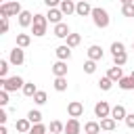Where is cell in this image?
<instances>
[{
    "label": "cell",
    "mask_w": 134,
    "mask_h": 134,
    "mask_svg": "<svg viewBox=\"0 0 134 134\" xmlns=\"http://www.w3.org/2000/svg\"><path fill=\"white\" fill-rule=\"evenodd\" d=\"M31 121L27 119V117H21V119H17V124H15V128H17V132H21V134H27L29 130H31Z\"/></svg>",
    "instance_id": "16"
},
{
    "label": "cell",
    "mask_w": 134,
    "mask_h": 134,
    "mask_svg": "<svg viewBox=\"0 0 134 134\" xmlns=\"http://www.w3.org/2000/svg\"><path fill=\"white\" fill-rule=\"evenodd\" d=\"M111 86H113V80H111L109 75H105V77H100V80H98V88H100V90L109 92V90H111Z\"/></svg>",
    "instance_id": "29"
},
{
    "label": "cell",
    "mask_w": 134,
    "mask_h": 134,
    "mask_svg": "<svg viewBox=\"0 0 134 134\" xmlns=\"http://www.w3.org/2000/svg\"><path fill=\"white\" fill-rule=\"evenodd\" d=\"M94 115L100 117V119H103V117H109V115H111V107H109V103H107V100H98V103L94 105Z\"/></svg>",
    "instance_id": "6"
},
{
    "label": "cell",
    "mask_w": 134,
    "mask_h": 134,
    "mask_svg": "<svg viewBox=\"0 0 134 134\" xmlns=\"http://www.w3.org/2000/svg\"><path fill=\"white\" fill-rule=\"evenodd\" d=\"M128 63V52L124 50V52H117V54H113V65H119V67H124Z\"/></svg>",
    "instance_id": "25"
},
{
    "label": "cell",
    "mask_w": 134,
    "mask_h": 134,
    "mask_svg": "<svg viewBox=\"0 0 134 134\" xmlns=\"http://www.w3.org/2000/svg\"><path fill=\"white\" fill-rule=\"evenodd\" d=\"M8 105V90H0V107H6Z\"/></svg>",
    "instance_id": "37"
},
{
    "label": "cell",
    "mask_w": 134,
    "mask_h": 134,
    "mask_svg": "<svg viewBox=\"0 0 134 134\" xmlns=\"http://www.w3.org/2000/svg\"><path fill=\"white\" fill-rule=\"evenodd\" d=\"M65 134H82V126H80L77 117H71L65 124Z\"/></svg>",
    "instance_id": "11"
},
{
    "label": "cell",
    "mask_w": 134,
    "mask_h": 134,
    "mask_svg": "<svg viewBox=\"0 0 134 134\" xmlns=\"http://www.w3.org/2000/svg\"><path fill=\"white\" fill-rule=\"evenodd\" d=\"M107 75L113 80V82H119L121 77H124V69L119 67V65H113V67H109V71H107Z\"/></svg>",
    "instance_id": "20"
},
{
    "label": "cell",
    "mask_w": 134,
    "mask_h": 134,
    "mask_svg": "<svg viewBox=\"0 0 134 134\" xmlns=\"http://www.w3.org/2000/svg\"><path fill=\"white\" fill-rule=\"evenodd\" d=\"M21 90H23V94H25V96H29V98H34V94L38 92V88H36V84H34V82H25V86H23Z\"/></svg>",
    "instance_id": "27"
},
{
    "label": "cell",
    "mask_w": 134,
    "mask_h": 134,
    "mask_svg": "<svg viewBox=\"0 0 134 134\" xmlns=\"http://www.w3.org/2000/svg\"><path fill=\"white\" fill-rule=\"evenodd\" d=\"M124 121H126V126H128V128H130V130H134V113H128V115H126V119H124Z\"/></svg>",
    "instance_id": "38"
},
{
    "label": "cell",
    "mask_w": 134,
    "mask_h": 134,
    "mask_svg": "<svg viewBox=\"0 0 134 134\" xmlns=\"http://www.w3.org/2000/svg\"><path fill=\"white\" fill-rule=\"evenodd\" d=\"M88 2H90V0H88Z\"/></svg>",
    "instance_id": "48"
},
{
    "label": "cell",
    "mask_w": 134,
    "mask_h": 134,
    "mask_svg": "<svg viewBox=\"0 0 134 134\" xmlns=\"http://www.w3.org/2000/svg\"><path fill=\"white\" fill-rule=\"evenodd\" d=\"M52 73L54 77H67V61H57L52 65Z\"/></svg>",
    "instance_id": "14"
},
{
    "label": "cell",
    "mask_w": 134,
    "mask_h": 134,
    "mask_svg": "<svg viewBox=\"0 0 134 134\" xmlns=\"http://www.w3.org/2000/svg\"><path fill=\"white\" fill-rule=\"evenodd\" d=\"M86 52H88V59H92V61H100V59L105 57V50H103L98 44H92Z\"/></svg>",
    "instance_id": "13"
},
{
    "label": "cell",
    "mask_w": 134,
    "mask_h": 134,
    "mask_svg": "<svg viewBox=\"0 0 134 134\" xmlns=\"http://www.w3.org/2000/svg\"><path fill=\"white\" fill-rule=\"evenodd\" d=\"M84 132H86V134H100V132H103V130H100V121H86Z\"/></svg>",
    "instance_id": "21"
},
{
    "label": "cell",
    "mask_w": 134,
    "mask_h": 134,
    "mask_svg": "<svg viewBox=\"0 0 134 134\" xmlns=\"http://www.w3.org/2000/svg\"><path fill=\"white\" fill-rule=\"evenodd\" d=\"M121 15L124 17H134V2L132 4H121Z\"/></svg>",
    "instance_id": "34"
},
{
    "label": "cell",
    "mask_w": 134,
    "mask_h": 134,
    "mask_svg": "<svg viewBox=\"0 0 134 134\" xmlns=\"http://www.w3.org/2000/svg\"><path fill=\"white\" fill-rule=\"evenodd\" d=\"M8 65H10V61H6V59L0 61V77H6V73H8Z\"/></svg>",
    "instance_id": "36"
},
{
    "label": "cell",
    "mask_w": 134,
    "mask_h": 134,
    "mask_svg": "<svg viewBox=\"0 0 134 134\" xmlns=\"http://www.w3.org/2000/svg\"><path fill=\"white\" fill-rule=\"evenodd\" d=\"M59 8L63 10V15H67V17H69V15H73V13H75V2H73V0H63V2L59 4Z\"/></svg>",
    "instance_id": "19"
},
{
    "label": "cell",
    "mask_w": 134,
    "mask_h": 134,
    "mask_svg": "<svg viewBox=\"0 0 134 134\" xmlns=\"http://www.w3.org/2000/svg\"><path fill=\"white\" fill-rule=\"evenodd\" d=\"M46 132H48V128L40 121V124H34V126H31V130H29L27 134H46Z\"/></svg>",
    "instance_id": "32"
},
{
    "label": "cell",
    "mask_w": 134,
    "mask_h": 134,
    "mask_svg": "<svg viewBox=\"0 0 134 134\" xmlns=\"http://www.w3.org/2000/svg\"><path fill=\"white\" fill-rule=\"evenodd\" d=\"M84 71H86V73H90V75H92V73H94V71H96V61H92V59H88V61H86V63H84Z\"/></svg>",
    "instance_id": "33"
},
{
    "label": "cell",
    "mask_w": 134,
    "mask_h": 134,
    "mask_svg": "<svg viewBox=\"0 0 134 134\" xmlns=\"http://www.w3.org/2000/svg\"><path fill=\"white\" fill-rule=\"evenodd\" d=\"M92 23L98 27V29H105V27H109V13L105 10V8H100V6H96V8H92Z\"/></svg>",
    "instance_id": "2"
},
{
    "label": "cell",
    "mask_w": 134,
    "mask_h": 134,
    "mask_svg": "<svg viewBox=\"0 0 134 134\" xmlns=\"http://www.w3.org/2000/svg\"><path fill=\"white\" fill-rule=\"evenodd\" d=\"M75 15H80V17H88V15H92V6H90V2H88V0H80V2H75Z\"/></svg>",
    "instance_id": "7"
},
{
    "label": "cell",
    "mask_w": 134,
    "mask_h": 134,
    "mask_svg": "<svg viewBox=\"0 0 134 134\" xmlns=\"http://www.w3.org/2000/svg\"><path fill=\"white\" fill-rule=\"evenodd\" d=\"M46 29H48V19H46V15H34V23H31V34L36 36V38H42L44 34H46Z\"/></svg>",
    "instance_id": "3"
},
{
    "label": "cell",
    "mask_w": 134,
    "mask_h": 134,
    "mask_svg": "<svg viewBox=\"0 0 134 134\" xmlns=\"http://www.w3.org/2000/svg\"><path fill=\"white\" fill-rule=\"evenodd\" d=\"M124 50H126L124 42H113L111 44V54H117V52H124Z\"/></svg>",
    "instance_id": "35"
},
{
    "label": "cell",
    "mask_w": 134,
    "mask_h": 134,
    "mask_svg": "<svg viewBox=\"0 0 134 134\" xmlns=\"http://www.w3.org/2000/svg\"><path fill=\"white\" fill-rule=\"evenodd\" d=\"M23 86H25V80H23L21 75L0 77V88H4V90H8V92H15V90H19V88H23Z\"/></svg>",
    "instance_id": "4"
},
{
    "label": "cell",
    "mask_w": 134,
    "mask_h": 134,
    "mask_svg": "<svg viewBox=\"0 0 134 134\" xmlns=\"http://www.w3.org/2000/svg\"><path fill=\"white\" fill-rule=\"evenodd\" d=\"M119 2H121V4H132L134 0H119Z\"/></svg>",
    "instance_id": "43"
},
{
    "label": "cell",
    "mask_w": 134,
    "mask_h": 134,
    "mask_svg": "<svg viewBox=\"0 0 134 134\" xmlns=\"http://www.w3.org/2000/svg\"><path fill=\"white\" fill-rule=\"evenodd\" d=\"M6 119H8V115H6L4 107H2V109H0V124H6Z\"/></svg>",
    "instance_id": "41"
},
{
    "label": "cell",
    "mask_w": 134,
    "mask_h": 134,
    "mask_svg": "<svg viewBox=\"0 0 134 134\" xmlns=\"http://www.w3.org/2000/svg\"><path fill=\"white\" fill-rule=\"evenodd\" d=\"M130 75H132V80H134V69H132V73H130Z\"/></svg>",
    "instance_id": "44"
},
{
    "label": "cell",
    "mask_w": 134,
    "mask_h": 134,
    "mask_svg": "<svg viewBox=\"0 0 134 134\" xmlns=\"http://www.w3.org/2000/svg\"><path fill=\"white\" fill-rule=\"evenodd\" d=\"M63 10L57 6V8H48V13H46V19H48V23H52V25H57V23H61L63 21Z\"/></svg>",
    "instance_id": "8"
},
{
    "label": "cell",
    "mask_w": 134,
    "mask_h": 134,
    "mask_svg": "<svg viewBox=\"0 0 134 134\" xmlns=\"http://www.w3.org/2000/svg\"><path fill=\"white\" fill-rule=\"evenodd\" d=\"M21 10H23V8H21L19 0H6V2L0 4V15H2V17H19Z\"/></svg>",
    "instance_id": "1"
},
{
    "label": "cell",
    "mask_w": 134,
    "mask_h": 134,
    "mask_svg": "<svg viewBox=\"0 0 134 134\" xmlns=\"http://www.w3.org/2000/svg\"><path fill=\"white\" fill-rule=\"evenodd\" d=\"M8 61H10V65H23V61H25V52H23V48L21 46H15L13 50H10V54H8Z\"/></svg>",
    "instance_id": "5"
},
{
    "label": "cell",
    "mask_w": 134,
    "mask_h": 134,
    "mask_svg": "<svg viewBox=\"0 0 134 134\" xmlns=\"http://www.w3.org/2000/svg\"><path fill=\"white\" fill-rule=\"evenodd\" d=\"M117 86H119L121 90H134V80H132V75H124V77L117 82Z\"/></svg>",
    "instance_id": "22"
},
{
    "label": "cell",
    "mask_w": 134,
    "mask_h": 134,
    "mask_svg": "<svg viewBox=\"0 0 134 134\" xmlns=\"http://www.w3.org/2000/svg\"><path fill=\"white\" fill-rule=\"evenodd\" d=\"M132 50H134V42H132Z\"/></svg>",
    "instance_id": "45"
},
{
    "label": "cell",
    "mask_w": 134,
    "mask_h": 134,
    "mask_svg": "<svg viewBox=\"0 0 134 134\" xmlns=\"http://www.w3.org/2000/svg\"><path fill=\"white\" fill-rule=\"evenodd\" d=\"M52 86H54L57 92H65V90H67V77H54Z\"/></svg>",
    "instance_id": "26"
},
{
    "label": "cell",
    "mask_w": 134,
    "mask_h": 134,
    "mask_svg": "<svg viewBox=\"0 0 134 134\" xmlns=\"http://www.w3.org/2000/svg\"><path fill=\"white\" fill-rule=\"evenodd\" d=\"M50 134H52V132H50Z\"/></svg>",
    "instance_id": "46"
},
{
    "label": "cell",
    "mask_w": 134,
    "mask_h": 134,
    "mask_svg": "<svg viewBox=\"0 0 134 134\" xmlns=\"http://www.w3.org/2000/svg\"><path fill=\"white\" fill-rule=\"evenodd\" d=\"M27 119H29L31 124H40V121H42V113H40L38 109H31V111L27 113Z\"/></svg>",
    "instance_id": "31"
},
{
    "label": "cell",
    "mask_w": 134,
    "mask_h": 134,
    "mask_svg": "<svg viewBox=\"0 0 134 134\" xmlns=\"http://www.w3.org/2000/svg\"><path fill=\"white\" fill-rule=\"evenodd\" d=\"M67 113H69V117H80V115L84 113V105H82L80 100H71V103L67 105Z\"/></svg>",
    "instance_id": "9"
},
{
    "label": "cell",
    "mask_w": 134,
    "mask_h": 134,
    "mask_svg": "<svg viewBox=\"0 0 134 134\" xmlns=\"http://www.w3.org/2000/svg\"><path fill=\"white\" fill-rule=\"evenodd\" d=\"M126 115H128V111H126V107H124V105H115V107H111V117H113L115 121L126 119Z\"/></svg>",
    "instance_id": "15"
},
{
    "label": "cell",
    "mask_w": 134,
    "mask_h": 134,
    "mask_svg": "<svg viewBox=\"0 0 134 134\" xmlns=\"http://www.w3.org/2000/svg\"><path fill=\"white\" fill-rule=\"evenodd\" d=\"M46 100H48V94H46L44 90H38V92L34 94V103H36V105H44Z\"/></svg>",
    "instance_id": "30"
},
{
    "label": "cell",
    "mask_w": 134,
    "mask_h": 134,
    "mask_svg": "<svg viewBox=\"0 0 134 134\" xmlns=\"http://www.w3.org/2000/svg\"><path fill=\"white\" fill-rule=\"evenodd\" d=\"M61 2H63V0H44V4H46L48 8H57Z\"/></svg>",
    "instance_id": "39"
},
{
    "label": "cell",
    "mask_w": 134,
    "mask_h": 134,
    "mask_svg": "<svg viewBox=\"0 0 134 134\" xmlns=\"http://www.w3.org/2000/svg\"><path fill=\"white\" fill-rule=\"evenodd\" d=\"M115 126H117V121H115L111 115L100 119V130H103V132H113V130H115Z\"/></svg>",
    "instance_id": "18"
},
{
    "label": "cell",
    "mask_w": 134,
    "mask_h": 134,
    "mask_svg": "<svg viewBox=\"0 0 134 134\" xmlns=\"http://www.w3.org/2000/svg\"><path fill=\"white\" fill-rule=\"evenodd\" d=\"M65 40H67L65 44H67L69 48H75V46H80V42H82V36H80V34H69Z\"/></svg>",
    "instance_id": "24"
},
{
    "label": "cell",
    "mask_w": 134,
    "mask_h": 134,
    "mask_svg": "<svg viewBox=\"0 0 134 134\" xmlns=\"http://www.w3.org/2000/svg\"><path fill=\"white\" fill-rule=\"evenodd\" d=\"M29 44H31V36H29V34H17V46L27 48Z\"/></svg>",
    "instance_id": "23"
},
{
    "label": "cell",
    "mask_w": 134,
    "mask_h": 134,
    "mask_svg": "<svg viewBox=\"0 0 134 134\" xmlns=\"http://www.w3.org/2000/svg\"><path fill=\"white\" fill-rule=\"evenodd\" d=\"M31 23H34V15H31L29 10H21V15H19V25H21V27H31Z\"/></svg>",
    "instance_id": "17"
},
{
    "label": "cell",
    "mask_w": 134,
    "mask_h": 134,
    "mask_svg": "<svg viewBox=\"0 0 134 134\" xmlns=\"http://www.w3.org/2000/svg\"><path fill=\"white\" fill-rule=\"evenodd\" d=\"M100 134H103V132H100Z\"/></svg>",
    "instance_id": "49"
},
{
    "label": "cell",
    "mask_w": 134,
    "mask_h": 134,
    "mask_svg": "<svg viewBox=\"0 0 134 134\" xmlns=\"http://www.w3.org/2000/svg\"><path fill=\"white\" fill-rule=\"evenodd\" d=\"M54 54H57L59 61H69V59H71V48H69L67 44H61V46L54 48Z\"/></svg>",
    "instance_id": "10"
},
{
    "label": "cell",
    "mask_w": 134,
    "mask_h": 134,
    "mask_svg": "<svg viewBox=\"0 0 134 134\" xmlns=\"http://www.w3.org/2000/svg\"><path fill=\"white\" fill-rule=\"evenodd\" d=\"M0 134H8V130H6V126H4V124L0 126Z\"/></svg>",
    "instance_id": "42"
},
{
    "label": "cell",
    "mask_w": 134,
    "mask_h": 134,
    "mask_svg": "<svg viewBox=\"0 0 134 134\" xmlns=\"http://www.w3.org/2000/svg\"><path fill=\"white\" fill-rule=\"evenodd\" d=\"M2 19V34H6L8 31V17H0Z\"/></svg>",
    "instance_id": "40"
},
{
    "label": "cell",
    "mask_w": 134,
    "mask_h": 134,
    "mask_svg": "<svg viewBox=\"0 0 134 134\" xmlns=\"http://www.w3.org/2000/svg\"><path fill=\"white\" fill-rule=\"evenodd\" d=\"M84 134H86V132H84Z\"/></svg>",
    "instance_id": "47"
},
{
    "label": "cell",
    "mask_w": 134,
    "mask_h": 134,
    "mask_svg": "<svg viewBox=\"0 0 134 134\" xmlns=\"http://www.w3.org/2000/svg\"><path fill=\"white\" fill-rule=\"evenodd\" d=\"M48 130H50L52 134H61V132H65V124H61L59 119H52L50 126H48Z\"/></svg>",
    "instance_id": "28"
},
{
    "label": "cell",
    "mask_w": 134,
    "mask_h": 134,
    "mask_svg": "<svg viewBox=\"0 0 134 134\" xmlns=\"http://www.w3.org/2000/svg\"><path fill=\"white\" fill-rule=\"evenodd\" d=\"M52 34H54L57 38L65 40V38L71 34V29H69V25H67V23H63V21H61V23H57V25H54V31H52Z\"/></svg>",
    "instance_id": "12"
}]
</instances>
